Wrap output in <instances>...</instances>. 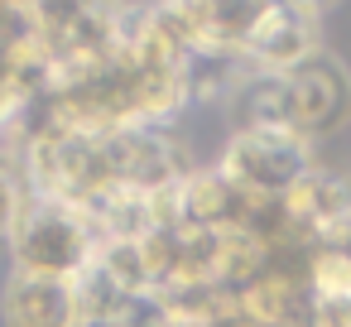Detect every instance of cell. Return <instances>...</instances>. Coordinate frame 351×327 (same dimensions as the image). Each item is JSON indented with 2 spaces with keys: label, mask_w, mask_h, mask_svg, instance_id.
Instances as JSON below:
<instances>
[{
  "label": "cell",
  "mask_w": 351,
  "mask_h": 327,
  "mask_svg": "<svg viewBox=\"0 0 351 327\" xmlns=\"http://www.w3.org/2000/svg\"><path fill=\"white\" fill-rule=\"evenodd\" d=\"M231 130H279L298 140H317L351 111L346 73L322 53L293 73H245L241 87L226 97Z\"/></svg>",
  "instance_id": "cell-1"
},
{
  "label": "cell",
  "mask_w": 351,
  "mask_h": 327,
  "mask_svg": "<svg viewBox=\"0 0 351 327\" xmlns=\"http://www.w3.org/2000/svg\"><path fill=\"white\" fill-rule=\"evenodd\" d=\"M5 255H10L15 274L82 279L101 255V236H97V226L82 207L58 202V197H29Z\"/></svg>",
  "instance_id": "cell-2"
},
{
  "label": "cell",
  "mask_w": 351,
  "mask_h": 327,
  "mask_svg": "<svg viewBox=\"0 0 351 327\" xmlns=\"http://www.w3.org/2000/svg\"><path fill=\"white\" fill-rule=\"evenodd\" d=\"M313 169V145L279 130H231L217 159V173L231 178L245 197H289Z\"/></svg>",
  "instance_id": "cell-3"
},
{
  "label": "cell",
  "mask_w": 351,
  "mask_h": 327,
  "mask_svg": "<svg viewBox=\"0 0 351 327\" xmlns=\"http://www.w3.org/2000/svg\"><path fill=\"white\" fill-rule=\"evenodd\" d=\"M322 58V34H317V10H303L293 0H274V10L255 29L245 49L250 73H293L303 63Z\"/></svg>",
  "instance_id": "cell-4"
},
{
  "label": "cell",
  "mask_w": 351,
  "mask_h": 327,
  "mask_svg": "<svg viewBox=\"0 0 351 327\" xmlns=\"http://www.w3.org/2000/svg\"><path fill=\"white\" fill-rule=\"evenodd\" d=\"M0 313H5V327H82L77 279H44V274L10 269Z\"/></svg>",
  "instance_id": "cell-5"
},
{
  "label": "cell",
  "mask_w": 351,
  "mask_h": 327,
  "mask_svg": "<svg viewBox=\"0 0 351 327\" xmlns=\"http://www.w3.org/2000/svg\"><path fill=\"white\" fill-rule=\"evenodd\" d=\"M29 178H25V164H20V154L10 149V145H0V250L10 245V236H15V226H20V217H25V207H29Z\"/></svg>",
  "instance_id": "cell-6"
},
{
  "label": "cell",
  "mask_w": 351,
  "mask_h": 327,
  "mask_svg": "<svg viewBox=\"0 0 351 327\" xmlns=\"http://www.w3.org/2000/svg\"><path fill=\"white\" fill-rule=\"evenodd\" d=\"M293 5H303V10H317V15H322V10L332 5V0H293Z\"/></svg>",
  "instance_id": "cell-7"
},
{
  "label": "cell",
  "mask_w": 351,
  "mask_h": 327,
  "mask_svg": "<svg viewBox=\"0 0 351 327\" xmlns=\"http://www.w3.org/2000/svg\"><path fill=\"white\" fill-rule=\"evenodd\" d=\"M145 5H164V0H145Z\"/></svg>",
  "instance_id": "cell-8"
}]
</instances>
